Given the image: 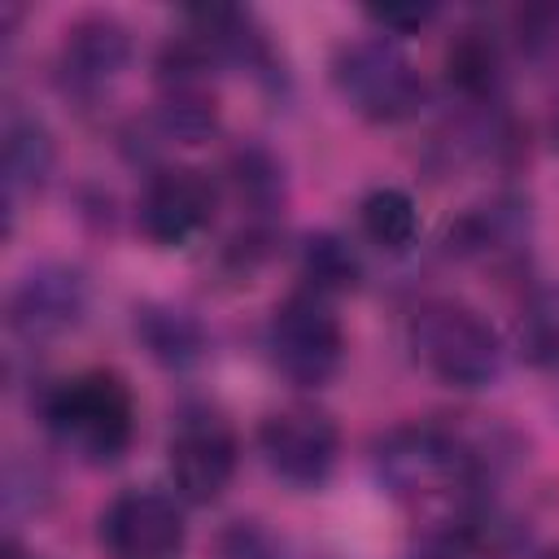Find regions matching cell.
Instances as JSON below:
<instances>
[{"label": "cell", "mask_w": 559, "mask_h": 559, "mask_svg": "<svg viewBox=\"0 0 559 559\" xmlns=\"http://www.w3.org/2000/svg\"><path fill=\"white\" fill-rule=\"evenodd\" d=\"M39 419L79 463L109 467L135 441V393L114 367H87L39 393Z\"/></svg>", "instance_id": "cell-1"}, {"label": "cell", "mask_w": 559, "mask_h": 559, "mask_svg": "<svg viewBox=\"0 0 559 559\" xmlns=\"http://www.w3.org/2000/svg\"><path fill=\"white\" fill-rule=\"evenodd\" d=\"M376 476L402 502H441L485 476V454L454 424L411 419L376 441Z\"/></svg>", "instance_id": "cell-2"}, {"label": "cell", "mask_w": 559, "mask_h": 559, "mask_svg": "<svg viewBox=\"0 0 559 559\" xmlns=\"http://www.w3.org/2000/svg\"><path fill=\"white\" fill-rule=\"evenodd\" d=\"M406 345H411V358L437 384H450L463 393L489 389L502 376V358H507L498 328L459 297L424 301L406 323Z\"/></svg>", "instance_id": "cell-3"}, {"label": "cell", "mask_w": 559, "mask_h": 559, "mask_svg": "<svg viewBox=\"0 0 559 559\" xmlns=\"http://www.w3.org/2000/svg\"><path fill=\"white\" fill-rule=\"evenodd\" d=\"M332 83L358 118L380 127L415 118L428 96L419 66L406 57V48L393 35H380V31L345 39L332 52Z\"/></svg>", "instance_id": "cell-4"}, {"label": "cell", "mask_w": 559, "mask_h": 559, "mask_svg": "<svg viewBox=\"0 0 559 559\" xmlns=\"http://www.w3.org/2000/svg\"><path fill=\"white\" fill-rule=\"evenodd\" d=\"M266 358L293 389H323L345 362V328L332 297L297 288L275 301L266 319Z\"/></svg>", "instance_id": "cell-5"}, {"label": "cell", "mask_w": 559, "mask_h": 559, "mask_svg": "<svg viewBox=\"0 0 559 559\" xmlns=\"http://www.w3.org/2000/svg\"><path fill=\"white\" fill-rule=\"evenodd\" d=\"M166 467L183 502H218L240 467V437L231 419L214 406H183L166 441Z\"/></svg>", "instance_id": "cell-6"}, {"label": "cell", "mask_w": 559, "mask_h": 559, "mask_svg": "<svg viewBox=\"0 0 559 559\" xmlns=\"http://www.w3.org/2000/svg\"><path fill=\"white\" fill-rule=\"evenodd\" d=\"M258 450L271 476L293 489H319L341 459V428L314 402H288L258 424Z\"/></svg>", "instance_id": "cell-7"}, {"label": "cell", "mask_w": 559, "mask_h": 559, "mask_svg": "<svg viewBox=\"0 0 559 559\" xmlns=\"http://www.w3.org/2000/svg\"><path fill=\"white\" fill-rule=\"evenodd\" d=\"M218 214V183L201 166H157L135 201V227L157 249H183L214 227Z\"/></svg>", "instance_id": "cell-8"}, {"label": "cell", "mask_w": 559, "mask_h": 559, "mask_svg": "<svg viewBox=\"0 0 559 559\" xmlns=\"http://www.w3.org/2000/svg\"><path fill=\"white\" fill-rule=\"evenodd\" d=\"M96 537L109 559H179L188 542L183 507L162 489H122L105 502Z\"/></svg>", "instance_id": "cell-9"}, {"label": "cell", "mask_w": 559, "mask_h": 559, "mask_svg": "<svg viewBox=\"0 0 559 559\" xmlns=\"http://www.w3.org/2000/svg\"><path fill=\"white\" fill-rule=\"evenodd\" d=\"M131 61V31L114 13H83L66 26L57 48V83L70 96H100Z\"/></svg>", "instance_id": "cell-10"}, {"label": "cell", "mask_w": 559, "mask_h": 559, "mask_svg": "<svg viewBox=\"0 0 559 559\" xmlns=\"http://www.w3.org/2000/svg\"><path fill=\"white\" fill-rule=\"evenodd\" d=\"M87 288L70 266H35L9 293V328L22 341H44L83 319Z\"/></svg>", "instance_id": "cell-11"}, {"label": "cell", "mask_w": 559, "mask_h": 559, "mask_svg": "<svg viewBox=\"0 0 559 559\" xmlns=\"http://www.w3.org/2000/svg\"><path fill=\"white\" fill-rule=\"evenodd\" d=\"M48 170H52L48 127L35 114L9 105V114H4V205H9V214H17V201L26 192H39Z\"/></svg>", "instance_id": "cell-12"}, {"label": "cell", "mask_w": 559, "mask_h": 559, "mask_svg": "<svg viewBox=\"0 0 559 559\" xmlns=\"http://www.w3.org/2000/svg\"><path fill=\"white\" fill-rule=\"evenodd\" d=\"M502 44L493 31L485 26H463L450 48H445V74H450V87H459L463 96L472 100H485L498 92L502 83Z\"/></svg>", "instance_id": "cell-13"}, {"label": "cell", "mask_w": 559, "mask_h": 559, "mask_svg": "<svg viewBox=\"0 0 559 559\" xmlns=\"http://www.w3.org/2000/svg\"><path fill=\"white\" fill-rule=\"evenodd\" d=\"M135 336L166 367H188V362H197L205 354L201 323L179 306H140L135 310Z\"/></svg>", "instance_id": "cell-14"}, {"label": "cell", "mask_w": 559, "mask_h": 559, "mask_svg": "<svg viewBox=\"0 0 559 559\" xmlns=\"http://www.w3.org/2000/svg\"><path fill=\"white\" fill-rule=\"evenodd\" d=\"M358 227L376 249L402 253L419 240V205L402 188H371L358 201Z\"/></svg>", "instance_id": "cell-15"}, {"label": "cell", "mask_w": 559, "mask_h": 559, "mask_svg": "<svg viewBox=\"0 0 559 559\" xmlns=\"http://www.w3.org/2000/svg\"><path fill=\"white\" fill-rule=\"evenodd\" d=\"M297 266H301L306 288L319 293V297L349 293V288H358V280H362L358 253H354L341 236H332V231H314V236H306V240H301V258H297Z\"/></svg>", "instance_id": "cell-16"}, {"label": "cell", "mask_w": 559, "mask_h": 559, "mask_svg": "<svg viewBox=\"0 0 559 559\" xmlns=\"http://www.w3.org/2000/svg\"><path fill=\"white\" fill-rule=\"evenodd\" d=\"M515 349L528 367H559V284L528 288L515 319Z\"/></svg>", "instance_id": "cell-17"}, {"label": "cell", "mask_w": 559, "mask_h": 559, "mask_svg": "<svg viewBox=\"0 0 559 559\" xmlns=\"http://www.w3.org/2000/svg\"><path fill=\"white\" fill-rule=\"evenodd\" d=\"M223 559H275V546L258 524L240 520L236 528L223 533Z\"/></svg>", "instance_id": "cell-18"}, {"label": "cell", "mask_w": 559, "mask_h": 559, "mask_svg": "<svg viewBox=\"0 0 559 559\" xmlns=\"http://www.w3.org/2000/svg\"><path fill=\"white\" fill-rule=\"evenodd\" d=\"M384 35H406V31H419V26H428L432 17H437V9L432 4H419V9H371L367 13Z\"/></svg>", "instance_id": "cell-19"}, {"label": "cell", "mask_w": 559, "mask_h": 559, "mask_svg": "<svg viewBox=\"0 0 559 559\" xmlns=\"http://www.w3.org/2000/svg\"><path fill=\"white\" fill-rule=\"evenodd\" d=\"M0 559H35V555H31V550H22V546L9 537V542H4V550H0Z\"/></svg>", "instance_id": "cell-20"}, {"label": "cell", "mask_w": 559, "mask_h": 559, "mask_svg": "<svg viewBox=\"0 0 559 559\" xmlns=\"http://www.w3.org/2000/svg\"><path fill=\"white\" fill-rule=\"evenodd\" d=\"M542 559H559V546H550V550H546V555H542Z\"/></svg>", "instance_id": "cell-21"}, {"label": "cell", "mask_w": 559, "mask_h": 559, "mask_svg": "<svg viewBox=\"0 0 559 559\" xmlns=\"http://www.w3.org/2000/svg\"><path fill=\"white\" fill-rule=\"evenodd\" d=\"M415 559H450V555H415Z\"/></svg>", "instance_id": "cell-22"}]
</instances>
